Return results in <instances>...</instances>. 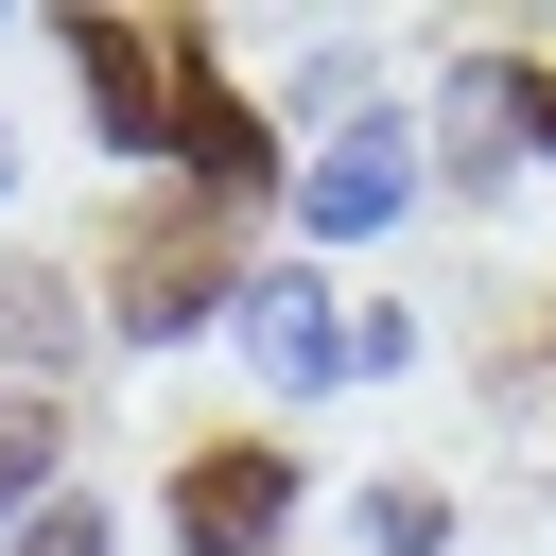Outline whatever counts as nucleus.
I'll list each match as a JSON object with an SVG mask.
<instances>
[{
    "label": "nucleus",
    "mask_w": 556,
    "mask_h": 556,
    "mask_svg": "<svg viewBox=\"0 0 556 556\" xmlns=\"http://www.w3.org/2000/svg\"><path fill=\"white\" fill-rule=\"evenodd\" d=\"M400 191H417V122H330L313 174H295V226L313 243H365V226H400Z\"/></svg>",
    "instance_id": "7ed1b4c3"
},
{
    "label": "nucleus",
    "mask_w": 556,
    "mask_h": 556,
    "mask_svg": "<svg viewBox=\"0 0 556 556\" xmlns=\"http://www.w3.org/2000/svg\"><path fill=\"white\" fill-rule=\"evenodd\" d=\"M0 556H122V521H104V504H35Z\"/></svg>",
    "instance_id": "6e6552de"
},
{
    "label": "nucleus",
    "mask_w": 556,
    "mask_h": 556,
    "mask_svg": "<svg viewBox=\"0 0 556 556\" xmlns=\"http://www.w3.org/2000/svg\"><path fill=\"white\" fill-rule=\"evenodd\" d=\"M539 156H556V87H539Z\"/></svg>",
    "instance_id": "1a4fd4ad"
},
{
    "label": "nucleus",
    "mask_w": 556,
    "mask_h": 556,
    "mask_svg": "<svg viewBox=\"0 0 556 556\" xmlns=\"http://www.w3.org/2000/svg\"><path fill=\"white\" fill-rule=\"evenodd\" d=\"M278 521H295V452L278 434H226V452L174 469V556H278Z\"/></svg>",
    "instance_id": "f03ea898"
},
{
    "label": "nucleus",
    "mask_w": 556,
    "mask_h": 556,
    "mask_svg": "<svg viewBox=\"0 0 556 556\" xmlns=\"http://www.w3.org/2000/svg\"><path fill=\"white\" fill-rule=\"evenodd\" d=\"M104 313H122L139 348H174V330H208V313H243V278H226V226H208V208H174V226H139V243H122V278H104Z\"/></svg>",
    "instance_id": "f257e3e1"
},
{
    "label": "nucleus",
    "mask_w": 556,
    "mask_h": 556,
    "mask_svg": "<svg viewBox=\"0 0 556 556\" xmlns=\"http://www.w3.org/2000/svg\"><path fill=\"white\" fill-rule=\"evenodd\" d=\"M0 504H17V521L52 504V400H0Z\"/></svg>",
    "instance_id": "423d86ee"
},
{
    "label": "nucleus",
    "mask_w": 556,
    "mask_h": 556,
    "mask_svg": "<svg viewBox=\"0 0 556 556\" xmlns=\"http://www.w3.org/2000/svg\"><path fill=\"white\" fill-rule=\"evenodd\" d=\"M70 70H87V104H104V139H122V156H156V139H174V122H156V104H174V87H156V35L70 17Z\"/></svg>",
    "instance_id": "39448f33"
},
{
    "label": "nucleus",
    "mask_w": 556,
    "mask_h": 556,
    "mask_svg": "<svg viewBox=\"0 0 556 556\" xmlns=\"http://www.w3.org/2000/svg\"><path fill=\"white\" fill-rule=\"evenodd\" d=\"M365 539H382V556H452V504H434V486H365Z\"/></svg>",
    "instance_id": "0eeeda50"
},
{
    "label": "nucleus",
    "mask_w": 556,
    "mask_h": 556,
    "mask_svg": "<svg viewBox=\"0 0 556 556\" xmlns=\"http://www.w3.org/2000/svg\"><path fill=\"white\" fill-rule=\"evenodd\" d=\"M226 330H243V365H261L278 400H313V382H348V313L313 295V261H278V278H243V313H226Z\"/></svg>",
    "instance_id": "20e7f679"
}]
</instances>
